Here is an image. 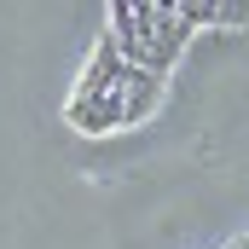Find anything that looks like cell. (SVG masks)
<instances>
[{
  "label": "cell",
  "mask_w": 249,
  "mask_h": 249,
  "mask_svg": "<svg viewBox=\"0 0 249 249\" xmlns=\"http://www.w3.org/2000/svg\"><path fill=\"white\" fill-rule=\"evenodd\" d=\"M105 18H110L105 35L116 41L122 64L127 70H145V64H151V0H110Z\"/></svg>",
  "instance_id": "cell-1"
},
{
  "label": "cell",
  "mask_w": 249,
  "mask_h": 249,
  "mask_svg": "<svg viewBox=\"0 0 249 249\" xmlns=\"http://www.w3.org/2000/svg\"><path fill=\"white\" fill-rule=\"evenodd\" d=\"M191 41V29L180 23V12H174V0H151V75H162L168 81V70L180 58V47Z\"/></svg>",
  "instance_id": "cell-2"
},
{
  "label": "cell",
  "mask_w": 249,
  "mask_h": 249,
  "mask_svg": "<svg viewBox=\"0 0 249 249\" xmlns=\"http://www.w3.org/2000/svg\"><path fill=\"white\" fill-rule=\"evenodd\" d=\"M122 81H127V64L116 53V41L99 35V47H93V58H87V70H81V81H75L70 99H99V93H116Z\"/></svg>",
  "instance_id": "cell-3"
},
{
  "label": "cell",
  "mask_w": 249,
  "mask_h": 249,
  "mask_svg": "<svg viewBox=\"0 0 249 249\" xmlns=\"http://www.w3.org/2000/svg\"><path fill=\"white\" fill-rule=\"evenodd\" d=\"M64 116H70V127H75V133H93V139H99V133H116V127H127L122 116V87H116V93H99V99H70V105H64Z\"/></svg>",
  "instance_id": "cell-4"
},
{
  "label": "cell",
  "mask_w": 249,
  "mask_h": 249,
  "mask_svg": "<svg viewBox=\"0 0 249 249\" xmlns=\"http://www.w3.org/2000/svg\"><path fill=\"white\" fill-rule=\"evenodd\" d=\"M162 93H168L162 75H151V70H127V81H122V110H127V116H122V122L139 127L157 105H162Z\"/></svg>",
  "instance_id": "cell-5"
},
{
  "label": "cell",
  "mask_w": 249,
  "mask_h": 249,
  "mask_svg": "<svg viewBox=\"0 0 249 249\" xmlns=\"http://www.w3.org/2000/svg\"><path fill=\"white\" fill-rule=\"evenodd\" d=\"M249 23V0H214V23L209 29H244Z\"/></svg>",
  "instance_id": "cell-6"
}]
</instances>
